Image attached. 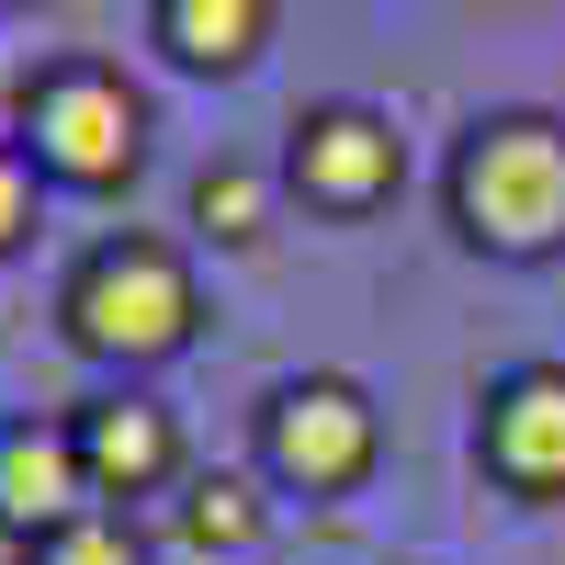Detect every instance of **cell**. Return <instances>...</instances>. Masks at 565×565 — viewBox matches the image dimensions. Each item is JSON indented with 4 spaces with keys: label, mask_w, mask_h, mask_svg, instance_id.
Segmentation results:
<instances>
[{
    "label": "cell",
    "mask_w": 565,
    "mask_h": 565,
    "mask_svg": "<svg viewBox=\"0 0 565 565\" xmlns=\"http://www.w3.org/2000/svg\"><path fill=\"white\" fill-rule=\"evenodd\" d=\"M385 463V407H373L362 373L340 362H306V373H271L260 407H249V476L282 498H351L373 487Z\"/></svg>",
    "instance_id": "277c9868"
},
{
    "label": "cell",
    "mask_w": 565,
    "mask_h": 565,
    "mask_svg": "<svg viewBox=\"0 0 565 565\" xmlns=\"http://www.w3.org/2000/svg\"><path fill=\"white\" fill-rule=\"evenodd\" d=\"M34 226H45V181H34V159L12 148V136H0V260H23Z\"/></svg>",
    "instance_id": "4fadbf2b"
},
{
    "label": "cell",
    "mask_w": 565,
    "mask_h": 565,
    "mask_svg": "<svg viewBox=\"0 0 565 565\" xmlns=\"http://www.w3.org/2000/svg\"><path fill=\"white\" fill-rule=\"evenodd\" d=\"M57 340L103 373V385H148L159 362L204 340V271L159 226H103L57 271Z\"/></svg>",
    "instance_id": "6da1fadb"
},
{
    "label": "cell",
    "mask_w": 565,
    "mask_h": 565,
    "mask_svg": "<svg viewBox=\"0 0 565 565\" xmlns=\"http://www.w3.org/2000/svg\"><path fill=\"white\" fill-rule=\"evenodd\" d=\"M68 521H90V476H79V441H68V407L45 418V407H23V418H0V543H45V532H68Z\"/></svg>",
    "instance_id": "ba28073f"
},
{
    "label": "cell",
    "mask_w": 565,
    "mask_h": 565,
    "mask_svg": "<svg viewBox=\"0 0 565 565\" xmlns=\"http://www.w3.org/2000/svg\"><path fill=\"white\" fill-rule=\"evenodd\" d=\"M68 441H79V476H90V509H148V498H181L193 476V441H181V407L159 385H90L68 407Z\"/></svg>",
    "instance_id": "8992f818"
},
{
    "label": "cell",
    "mask_w": 565,
    "mask_h": 565,
    "mask_svg": "<svg viewBox=\"0 0 565 565\" xmlns=\"http://www.w3.org/2000/svg\"><path fill=\"white\" fill-rule=\"evenodd\" d=\"M441 226L476 260H509L532 271L565 249V114L543 103H498L452 136L441 159Z\"/></svg>",
    "instance_id": "7a4b0ae2"
},
{
    "label": "cell",
    "mask_w": 565,
    "mask_h": 565,
    "mask_svg": "<svg viewBox=\"0 0 565 565\" xmlns=\"http://www.w3.org/2000/svg\"><path fill=\"white\" fill-rule=\"evenodd\" d=\"M476 476L521 509H565V362H509L476 396Z\"/></svg>",
    "instance_id": "52a82bcc"
},
{
    "label": "cell",
    "mask_w": 565,
    "mask_h": 565,
    "mask_svg": "<svg viewBox=\"0 0 565 565\" xmlns=\"http://www.w3.org/2000/svg\"><path fill=\"white\" fill-rule=\"evenodd\" d=\"M407 565H418V554H407Z\"/></svg>",
    "instance_id": "5bb4252c"
},
{
    "label": "cell",
    "mask_w": 565,
    "mask_h": 565,
    "mask_svg": "<svg viewBox=\"0 0 565 565\" xmlns=\"http://www.w3.org/2000/svg\"><path fill=\"white\" fill-rule=\"evenodd\" d=\"M271 532V487L249 476V463H193L170 498V543L181 554H249Z\"/></svg>",
    "instance_id": "30bf717a"
},
{
    "label": "cell",
    "mask_w": 565,
    "mask_h": 565,
    "mask_svg": "<svg viewBox=\"0 0 565 565\" xmlns=\"http://www.w3.org/2000/svg\"><path fill=\"white\" fill-rule=\"evenodd\" d=\"M271 34H282L271 0H148V45L181 79H249L271 57Z\"/></svg>",
    "instance_id": "9c48e42d"
},
{
    "label": "cell",
    "mask_w": 565,
    "mask_h": 565,
    "mask_svg": "<svg viewBox=\"0 0 565 565\" xmlns=\"http://www.w3.org/2000/svg\"><path fill=\"white\" fill-rule=\"evenodd\" d=\"M282 193H295L306 215L328 226H362L385 215L407 193V136L385 103H351V90H328V103H295V125H282Z\"/></svg>",
    "instance_id": "5b68a950"
},
{
    "label": "cell",
    "mask_w": 565,
    "mask_h": 565,
    "mask_svg": "<svg viewBox=\"0 0 565 565\" xmlns=\"http://www.w3.org/2000/svg\"><path fill=\"white\" fill-rule=\"evenodd\" d=\"M12 565H159V554H148V532H136L125 509H90V521H68V532L23 543Z\"/></svg>",
    "instance_id": "7c38bea8"
},
{
    "label": "cell",
    "mask_w": 565,
    "mask_h": 565,
    "mask_svg": "<svg viewBox=\"0 0 565 565\" xmlns=\"http://www.w3.org/2000/svg\"><path fill=\"white\" fill-rule=\"evenodd\" d=\"M148 90L125 79V57H90V45H68V57H34L12 79V148L34 159L45 193L68 204H114L136 193V170H148Z\"/></svg>",
    "instance_id": "3957f363"
},
{
    "label": "cell",
    "mask_w": 565,
    "mask_h": 565,
    "mask_svg": "<svg viewBox=\"0 0 565 565\" xmlns=\"http://www.w3.org/2000/svg\"><path fill=\"white\" fill-rule=\"evenodd\" d=\"M271 215H282V170L226 159V148L193 170V238H215V249H260V238H271Z\"/></svg>",
    "instance_id": "8fae6325"
}]
</instances>
